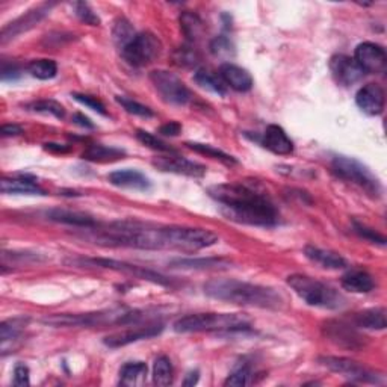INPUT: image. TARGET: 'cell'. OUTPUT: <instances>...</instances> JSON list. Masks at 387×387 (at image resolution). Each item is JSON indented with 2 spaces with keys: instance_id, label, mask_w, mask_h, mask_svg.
Wrapping results in <instances>:
<instances>
[{
  "instance_id": "obj_1",
  "label": "cell",
  "mask_w": 387,
  "mask_h": 387,
  "mask_svg": "<svg viewBox=\"0 0 387 387\" xmlns=\"http://www.w3.org/2000/svg\"><path fill=\"white\" fill-rule=\"evenodd\" d=\"M209 196L221 205L223 215L230 221L258 227H274L278 212L267 194L242 183H223L207 189Z\"/></svg>"
},
{
  "instance_id": "obj_2",
  "label": "cell",
  "mask_w": 387,
  "mask_h": 387,
  "mask_svg": "<svg viewBox=\"0 0 387 387\" xmlns=\"http://www.w3.org/2000/svg\"><path fill=\"white\" fill-rule=\"evenodd\" d=\"M205 294L214 300L237 306L259 307V309H280L283 297L276 289L247 283L233 278H214L203 286Z\"/></svg>"
},
{
  "instance_id": "obj_3",
  "label": "cell",
  "mask_w": 387,
  "mask_h": 387,
  "mask_svg": "<svg viewBox=\"0 0 387 387\" xmlns=\"http://www.w3.org/2000/svg\"><path fill=\"white\" fill-rule=\"evenodd\" d=\"M175 333H235L250 329V321L239 313H194L174 322Z\"/></svg>"
},
{
  "instance_id": "obj_4",
  "label": "cell",
  "mask_w": 387,
  "mask_h": 387,
  "mask_svg": "<svg viewBox=\"0 0 387 387\" xmlns=\"http://www.w3.org/2000/svg\"><path fill=\"white\" fill-rule=\"evenodd\" d=\"M287 285L294 292L309 306L321 309L338 310L345 306L347 300L339 290L322 283V281L303 274H292L287 277Z\"/></svg>"
},
{
  "instance_id": "obj_5",
  "label": "cell",
  "mask_w": 387,
  "mask_h": 387,
  "mask_svg": "<svg viewBox=\"0 0 387 387\" xmlns=\"http://www.w3.org/2000/svg\"><path fill=\"white\" fill-rule=\"evenodd\" d=\"M143 318L144 315H141L139 312H130L126 309H111L93 313L52 315L46 316L42 322L47 325H54V327H95V325L108 324H138Z\"/></svg>"
},
{
  "instance_id": "obj_6",
  "label": "cell",
  "mask_w": 387,
  "mask_h": 387,
  "mask_svg": "<svg viewBox=\"0 0 387 387\" xmlns=\"http://www.w3.org/2000/svg\"><path fill=\"white\" fill-rule=\"evenodd\" d=\"M331 170L338 175V177L344 179L357 184L358 188H362L366 194L371 197L378 198L381 194V184L374 173L368 168L366 165L358 162L354 157L338 155L333 157L331 161Z\"/></svg>"
},
{
  "instance_id": "obj_7",
  "label": "cell",
  "mask_w": 387,
  "mask_h": 387,
  "mask_svg": "<svg viewBox=\"0 0 387 387\" xmlns=\"http://www.w3.org/2000/svg\"><path fill=\"white\" fill-rule=\"evenodd\" d=\"M162 54V42L152 32L136 33L125 47L121 55L127 64L134 67H145L152 64Z\"/></svg>"
},
{
  "instance_id": "obj_8",
  "label": "cell",
  "mask_w": 387,
  "mask_h": 387,
  "mask_svg": "<svg viewBox=\"0 0 387 387\" xmlns=\"http://www.w3.org/2000/svg\"><path fill=\"white\" fill-rule=\"evenodd\" d=\"M319 363L325 368H329L330 371L348 378L349 381L372 383V384L384 383L383 375L377 374L372 371V369H369L362 363L356 362V360H351L347 357H331V356L321 357Z\"/></svg>"
},
{
  "instance_id": "obj_9",
  "label": "cell",
  "mask_w": 387,
  "mask_h": 387,
  "mask_svg": "<svg viewBox=\"0 0 387 387\" xmlns=\"http://www.w3.org/2000/svg\"><path fill=\"white\" fill-rule=\"evenodd\" d=\"M73 263H76V265H81V267H88V268H104V269L126 272V274H129V276H134L136 278L153 281V283L164 285V286L171 285V281L166 278V277H164L162 274H159V272H155L152 269H147V268L138 267V265H130V263L118 262V260H113V259L82 258V259L73 260Z\"/></svg>"
},
{
  "instance_id": "obj_10",
  "label": "cell",
  "mask_w": 387,
  "mask_h": 387,
  "mask_svg": "<svg viewBox=\"0 0 387 387\" xmlns=\"http://www.w3.org/2000/svg\"><path fill=\"white\" fill-rule=\"evenodd\" d=\"M150 81L166 103L184 106L192 99V94L187 85L174 73L166 72V70H155L150 73Z\"/></svg>"
},
{
  "instance_id": "obj_11",
  "label": "cell",
  "mask_w": 387,
  "mask_h": 387,
  "mask_svg": "<svg viewBox=\"0 0 387 387\" xmlns=\"http://www.w3.org/2000/svg\"><path fill=\"white\" fill-rule=\"evenodd\" d=\"M354 61L363 70V73L381 74L386 72L387 55L380 44L365 41L354 50Z\"/></svg>"
},
{
  "instance_id": "obj_12",
  "label": "cell",
  "mask_w": 387,
  "mask_h": 387,
  "mask_svg": "<svg viewBox=\"0 0 387 387\" xmlns=\"http://www.w3.org/2000/svg\"><path fill=\"white\" fill-rule=\"evenodd\" d=\"M54 6H55V3H42L37 8H33V10L28 11L24 15L19 17L17 20L11 22L10 24H6L2 29V33H0V42L6 44L8 41L19 37L20 33L31 31L33 26H37L44 19V17L50 13V10Z\"/></svg>"
},
{
  "instance_id": "obj_13",
  "label": "cell",
  "mask_w": 387,
  "mask_h": 387,
  "mask_svg": "<svg viewBox=\"0 0 387 387\" xmlns=\"http://www.w3.org/2000/svg\"><path fill=\"white\" fill-rule=\"evenodd\" d=\"M153 165L157 170L164 173H174L182 175H189V177H203L206 174V166L200 165L194 161L187 159L182 156H159L153 161Z\"/></svg>"
},
{
  "instance_id": "obj_14",
  "label": "cell",
  "mask_w": 387,
  "mask_h": 387,
  "mask_svg": "<svg viewBox=\"0 0 387 387\" xmlns=\"http://www.w3.org/2000/svg\"><path fill=\"white\" fill-rule=\"evenodd\" d=\"M162 330H164L162 324H147V325H144V327H135V329H129L125 331L111 334V336L104 338L103 344L108 345L109 348L126 347V345L134 344V342H138V340L155 338V336H157V334H161Z\"/></svg>"
},
{
  "instance_id": "obj_15",
  "label": "cell",
  "mask_w": 387,
  "mask_h": 387,
  "mask_svg": "<svg viewBox=\"0 0 387 387\" xmlns=\"http://www.w3.org/2000/svg\"><path fill=\"white\" fill-rule=\"evenodd\" d=\"M330 70L334 81L344 86L357 84L363 77V70L357 65L353 58L347 55H334L330 59Z\"/></svg>"
},
{
  "instance_id": "obj_16",
  "label": "cell",
  "mask_w": 387,
  "mask_h": 387,
  "mask_svg": "<svg viewBox=\"0 0 387 387\" xmlns=\"http://www.w3.org/2000/svg\"><path fill=\"white\" fill-rule=\"evenodd\" d=\"M325 334L338 345L345 347L349 349H360L365 344V338L353 329V325H349L344 321H330L325 324Z\"/></svg>"
},
{
  "instance_id": "obj_17",
  "label": "cell",
  "mask_w": 387,
  "mask_h": 387,
  "mask_svg": "<svg viewBox=\"0 0 387 387\" xmlns=\"http://www.w3.org/2000/svg\"><path fill=\"white\" fill-rule=\"evenodd\" d=\"M356 103L368 116H380L386 103L384 90L377 84H368L356 94Z\"/></svg>"
},
{
  "instance_id": "obj_18",
  "label": "cell",
  "mask_w": 387,
  "mask_h": 387,
  "mask_svg": "<svg viewBox=\"0 0 387 387\" xmlns=\"http://www.w3.org/2000/svg\"><path fill=\"white\" fill-rule=\"evenodd\" d=\"M262 145L280 156H287L294 152V143L290 141L283 127L277 125H271L267 127L262 138Z\"/></svg>"
},
{
  "instance_id": "obj_19",
  "label": "cell",
  "mask_w": 387,
  "mask_h": 387,
  "mask_svg": "<svg viewBox=\"0 0 387 387\" xmlns=\"http://www.w3.org/2000/svg\"><path fill=\"white\" fill-rule=\"evenodd\" d=\"M219 77L223 79L226 86H230L232 90L237 93H247L253 88V77L247 70L230 63L221 65V68H219Z\"/></svg>"
},
{
  "instance_id": "obj_20",
  "label": "cell",
  "mask_w": 387,
  "mask_h": 387,
  "mask_svg": "<svg viewBox=\"0 0 387 387\" xmlns=\"http://www.w3.org/2000/svg\"><path fill=\"white\" fill-rule=\"evenodd\" d=\"M108 180L118 188H127V189H135V191H148L152 188V183L148 180L143 173L136 170H118L113 171L108 175Z\"/></svg>"
},
{
  "instance_id": "obj_21",
  "label": "cell",
  "mask_w": 387,
  "mask_h": 387,
  "mask_svg": "<svg viewBox=\"0 0 387 387\" xmlns=\"http://www.w3.org/2000/svg\"><path fill=\"white\" fill-rule=\"evenodd\" d=\"M304 254L307 259L315 263V265H318L324 269L338 271V269L347 268V260L342 258L340 254L330 250L315 247V245H307L304 248Z\"/></svg>"
},
{
  "instance_id": "obj_22",
  "label": "cell",
  "mask_w": 387,
  "mask_h": 387,
  "mask_svg": "<svg viewBox=\"0 0 387 387\" xmlns=\"http://www.w3.org/2000/svg\"><path fill=\"white\" fill-rule=\"evenodd\" d=\"M47 218L54 223H61L73 227H82V228H94L97 221L84 212H77V210H65V209H54L49 210Z\"/></svg>"
},
{
  "instance_id": "obj_23",
  "label": "cell",
  "mask_w": 387,
  "mask_h": 387,
  "mask_svg": "<svg viewBox=\"0 0 387 387\" xmlns=\"http://www.w3.org/2000/svg\"><path fill=\"white\" fill-rule=\"evenodd\" d=\"M342 287L354 294H368L375 287V281L369 272L353 269L342 277Z\"/></svg>"
},
{
  "instance_id": "obj_24",
  "label": "cell",
  "mask_w": 387,
  "mask_h": 387,
  "mask_svg": "<svg viewBox=\"0 0 387 387\" xmlns=\"http://www.w3.org/2000/svg\"><path fill=\"white\" fill-rule=\"evenodd\" d=\"M0 191L3 194H23V196H46V191L29 177L3 179L0 182Z\"/></svg>"
},
{
  "instance_id": "obj_25",
  "label": "cell",
  "mask_w": 387,
  "mask_h": 387,
  "mask_svg": "<svg viewBox=\"0 0 387 387\" xmlns=\"http://www.w3.org/2000/svg\"><path fill=\"white\" fill-rule=\"evenodd\" d=\"M232 262L227 259H216V258H201V259H175L170 262L171 268L179 269H227L230 268Z\"/></svg>"
},
{
  "instance_id": "obj_26",
  "label": "cell",
  "mask_w": 387,
  "mask_h": 387,
  "mask_svg": "<svg viewBox=\"0 0 387 387\" xmlns=\"http://www.w3.org/2000/svg\"><path fill=\"white\" fill-rule=\"evenodd\" d=\"M354 324L360 329L368 330H384L386 321V309L384 307H375V309H368L354 315Z\"/></svg>"
},
{
  "instance_id": "obj_27",
  "label": "cell",
  "mask_w": 387,
  "mask_h": 387,
  "mask_svg": "<svg viewBox=\"0 0 387 387\" xmlns=\"http://www.w3.org/2000/svg\"><path fill=\"white\" fill-rule=\"evenodd\" d=\"M180 29L189 41H198L205 35V23L196 13L183 11L179 17Z\"/></svg>"
},
{
  "instance_id": "obj_28",
  "label": "cell",
  "mask_w": 387,
  "mask_h": 387,
  "mask_svg": "<svg viewBox=\"0 0 387 387\" xmlns=\"http://www.w3.org/2000/svg\"><path fill=\"white\" fill-rule=\"evenodd\" d=\"M123 156H125V150H121V148L108 147V145H102V144H93L82 153L84 159L90 161V162L117 161Z\"/></svg>"
},
{
  "instance_id": "obj_29",
  "label": "cell",
  "mask_w": 387,
  "mask_h": 387,
  "mask_svg": "<svg viewBox=\"0 0 387 387\" xmlns=\"http://www.w3.org/2000/svg\"><path fill=\"white\" fill-rule=\"evenodd\" d=\"M147 365L143 362L126 363L120 369V384L121 386H141L147 378Z\"/></svg>"
},
{
  "instance_id": "obj_30",
  "label": "cell",
  "mask_w": 387,
  "mask_h": 387,
  "mask_svg": "<svg viewBox=\"0 0 387 387\" xmlns=\"http://www.w3.org/2000/svg\"><path fill=\"white\" fill-rule=\"evenodd\" d=\"M194 82L200 85L201 88H206V90L219 95H226L227 93L223 79L218 77L212 72H209V70H203V68L197 70L196 74H194Z\"/></svg>"
},
{
  "instance_id": "obj_31",
  "label": "cell",
  "mask_w": 387,
  "mask_h": 387,
  "mask_svg": "<svg viewBox=\"0 0 387 387\" xmlns=\"http://www.w3.org/2000/svg\"><path fill=\"white\" fill-rule=\"evenodd\" d=\"M173 365L171 360L166 356L156 358L153 366V383L156 386H170L173 383Z\"/></svg>"
},
{
  "instance_id": "obj_32",
  "label": "cell",
  "mask_w": 387,
  "mask_h": 387,
  "mask_svg": "<svg viewBox=\"0 0 387 387\" xmlns=\"http://www.w3.org/2000/svg\"><path fill=\"white\" fill-rule=\"evenodd\" d=\"M28 72L40 81H49L56 76L58 65L52 59H35L28 65Z\"/></svg>"
},
{
  "instance_id": "obj_33",
  "label": "cell",
  "mask_w": 387,
  "mask_h": 387,
  "mask_svg": "<svg viewBox=\"0 0 387 387\" xmlns=\"http://www.w3.org/2000/svg\"><path fill=\"white\" fill-rule=\"evenodd\" d=\"M28 318H14L2 322V325H0V340H2V345L5 347L10 340L19 338V334L24 329V325L28 324Z\"/></svg>"
},
{
  "instance_id": "obj_34",
  "label": "cell",
  "mask_w": 387,
  "mask_h": 387,
  "mask_svg": "<svg viewBox=\"0 0 387 387\" xmlns=\"http://www.w3.org/2000/svg\"><path fill=\"white\" fill-rule=\"evenodd\" d=\"M187 145L189 148H192L194 152H197V153H201V155H206L209 157H212V159H216V161H221L223 164L226 165H236L237 161L235 159L233 156L230 155H227L221 150H218V148L212 147V145H207V144H200V143H187Z\"/></svg>"
},
{
  "instance_id": "obj_35",
  "label": "cell",
  "mask_w": 387,
  "mask_h": 387,
  "mask_svg": "<svg viewBox=\"0 0 387 387\" xmlns=\"http://www.w3.org/2000/svg\"><path fill=\"white\" fill-rule=\"evenodd\" d=\"M116 100H117L118 104H121L123 109H125L129 113H132V116H138V117H143V118H150V117L155 116V112L150 108L145 106V104H141L135 100L129 99V97L117 95Z\"/></svg>"
},
{
  "instance_id": "obj_36",
  "label": "cell",
  "mask_w": 387,
  "mask_h": 387,
  "mask_svg": "<svg viewBox=\"0 0 387 387\" xmlns=\"http://www.w3.org/2000/svg\"><path fill=\"white\" fill-rule=\"evenodd\" d=\"M28 108L33 112L49 113V116H54L59 120L65 117V109L63 108V104L55 102V100H38V102L31 103Z\"/></svg>"
},
{
  "instance_id": "obj_37",
  "label": "cell",
  "mask_w": 387,
  "mask_h": 387,
  "mask_svg": "<svg viewBox=\"0 0 387 387\" xmlns=\"http://www.w3.org/2000/svg\"><path fill=\"white\" fill-rule=\"evenodd\" d=\"M135 32L132 29V26L127 20L125 19H120L116 23V28H113V40L118 44V46L123 49L126 46V44L135 37Z\"/></svg>"
},
{
  "instance_id": "obj_38",
  "label": "cell",
  "mask_w": 387,
  "mask_h": 387,
  "mask_svg": "<svg viewBox=\"0 0 387 387\" xmlns=\"http://www.w3.org/2000/svg\"><path fill=\"white\" fill-rule=\"evenodd\" d=\"M174 63L180 67H196L200 63V56L191 47H180L174 52Z\"/></svg>"
},
{
  "instance_id": "obj_39",
  "label": "cell",
  "mask_w": 387,
  "mask_h": 387,
  "mask_svg": "<svg viewBox=\"0 0 387 387\" xmlns=\"http://www.w3.org/2000/svg\"><path fill=\"white\" fill-rule=\"evenodd\" d=\"M136 138L141 144H144L145 147L152 148V150L156 152H166V153H174L173 148L170 145H166L165 143H162L161 139H157L155 135L148 134V132L144 130H138L136 132Z\"/></svg>"
},
{
  "instance_id": "obj_40",
  "label": "cell",
  "mask_w": 387,
  "mask_h": 387,
  "mask_svg": "<svg viewBox=\"0 0 387 387\" xmlns=\"http://www.w3.org/2000/svg\"><path fill=\"white\" fill-rule=\"evenodd\" d=\"M74 11H76V15L79 17V19H81V22H84L85 24H90V26H99L100 24L99 15H97L93 11V8L88 3H85V2L74 3Z\"/></svg>"
},
{
  "instance_id": "obj_41",
  "label": "cell",
  "mask_w": 387,
  "mask_h": 387,
  "mask_svg": "<svg viewBox=\"0 0 387 387\" xmlns=\"http://www.w3.org/2000/svg\"><path fill=\"white\" fill-rule=\"evenodd\" d=\"M250 378H251L250 368L248 366H241V368H237L236 371H233L230 375H228L224 386H232V387L247 386L250 383Z\"/></svg>"
},
{
  "instance_id": "obj_42",
  "label": "cell",
  "mask_w": 387,
  "mask_h": 387,
  "mask_svg": "<svg viewBox=\"0 0 387 387\" xmlns=\"http://www.w3.org/2000/svg\"><path fill=\"white\" fill-rule=\"evenodd\" d=\"M210 52H212L215 56L227 58L233 54V44L227 37L221 35V37H216L212 42H210Z\"/></svg>"
},
{
  "instance_id": "obj_43",
  "label": "cell",
  "mask_w": 387,
  "mask_h": 387,
  "mask_svg": "<svg viewBox=\"0 0 387 387\" xmlns=\"http://www.w3.org/2000/svg\"><path fill=\"white\" fill-rule=\"evenodd\" d=\"M72 97H73L76 102L84 104V106H86V108H90L91 111H94L97 113H100V116H108L104 104L100 100H97L95 97L86 95V94H79V93H73Z\"/></svg>"
},
{
  "instance_id": "obj_44",
  "label": "cell",
  "mask_w": 387,
  "mask_h": 387,
  "mask_svg": "<svg viewBox=\"0 0 387 387\" xmlns=\"http://www.w3.org/2000/svg\"><path fill=\"white\" fill-rule=\"evenodd\" d=\"M354 226V232L360 236L363 237V239L372 242V244H378V245H386V237L383 235H380L378 232H375L374 228H369L363 224H360L357 221L353 223Z\"/></svg>"
},
{
  "instance_id": "obj_45",
  "label": "cell",
  "mask_w": 387,
  "mask_h": 387,
  "mask_svg": "<svg viewBox=\"0 0 387 387\" xmlns=\"http://www.w3.org/2000/svg\"><path fill=\"white\" fill-rule=\"evenodd\" d=\"M14 386L17 387H24L29 386V368L19 363L14 368Z\"/></svg>"
},
{
  "instance_id": "obj_46",
  "label": "cell",
  "mask_w": 387,
  "mask_h": 387,
  "mask_svg": "<svg viewBox=\"0 0 387 387\" xmlns=\"http://www.w3.org/2000/svg\"><path fill=\"white\" fill-rule=\"evenodd\" d=\"M20 76V68L19 65L11 64V65H3L2 68V81H15L17 77Z\"/></svg>"
},
{
  "instance_id": "obj_47",
  "label": "cell",
  "mask_w": 387,
  "mask_h": 387,
  "mask_svg": "<svg viewBox=\"0 0 387 387\" xmlns=\"http://www.w3.org/2000/svg\"><path fill=\"white\" fill-rule=\"evenodd\" d=\"M159 132L165 136H177L182 132V126L179 125V123L170 121V123H166V125H164Z\"/></svg>"
},
{
  "instance_id": "obj_48",
  "label": "cell",
  "mask_w": 387,
  "mask_h": 387,
  "mask_svg": "<svg viewBox=\"0 0 387 387\" xmlns=\"http://www.w3.org/2000/svg\"><path fill=\"white\" fill-rule=\"evenodd\" d=\"M0 132H2V136H17L23 134V129L17 125H5Z\"/></svg>"
},
{
  "instance_id": "obj_49",
  "label": "cell",
  "mask_w": 387,
  "mask_h": 387,
  "mask_svg": "<svg viewBox=\"0 0 387 387\" xmlns=\"http://www.w3.org/2000/svg\"><path fill=\"white\" fill-rule=\"evenodd\" d=\"M73 121L76 123L77 126H81V127H85V129H94V125L91 123V120L85 117L84 113H74L73 116Z\"/></svg>"
},
{
  "instance_id": "obj_50",
  "label": "cell",
  "mask_w": 387,
  "mask_h": 387,
  "mask_svg": "<svg viewBox=\"0 0 387 387\" xmlns=\"http://www.w3.org/2000/svg\"><path fill=\"white\" fill-rule=\"evenodd\" d=\"M44 148L49 152H54V153H67L70 152V147L67 145H61V144H54V143H49L44 145Z\"/></svg>"
},
{
  "instance_id": "obj_51",
  "label": "cell",
  "mask_w": 387,
  "mask_h": 387,
  "mask_svg": "<svg viewBox=\"0 0 387 387\" xmlns=\"http://www.w3.org/2000/svg\"><path fill=\"white\" fill-rule=\"evenodd\" d=\"M197 381H198V371H194V372H189L187 375L183 384L184 386H194V384H197Z\"/></svg>"
}]
</instances>
